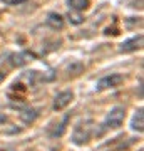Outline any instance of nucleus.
Masks as SVG:
<instances>
[{"label": "nucleus", "instance_id": "obj_1", "mask_svg": "<svg viewBox=\"0 0 144 151\" xmlns=\"http://www.w3.org/2000/svg\"><path fill=\"white\" fill-rule=\"evenodd\" d=\"M92 136V123L85 121V123H79L75 126L74 133H72V143L77 146H84L89 143Z\"/></svg>", "mask_w": 144, "mask_h": 151}, {"label": "nucleus", "instance_id": "obj_2", "mask_svg": "<svg viewBox=\"0 0 144 151\" xmlns=\"http://www.w3.org/2000/svg\"><path fill=\"white\" fill-rule=\"evenodd\" d=\"M124 118H126V109L123 106H116L112 108L106 116V121H104V126L107 129H117L121 128L124 123Z\"/></svg>", "mask_w": 144, "mask_h": 151}, {"label": "nucleus", "instance_id": "obj_3", "mask_svg": "<svg viewBox=\"0 0 144 151\" xmlns=\"http://www.w3.org/2000/svg\"><path fill=\"white\" fill-rule=\"evenodd\" d=\"M124 82V76L121 74H111V76H104L102 79L97 81L96 89L97 91H106V89H114V87H119Z\"/></svg>", "mask_w": 144, "mask_h": 151}, {"label": "nucleus", "instance_id": "obj_4", "mask_svg": "<svg viewBox=\"0 0 144 151\" xmlns=\"http://www.w3.org/2000/svg\"><path fill=\"white\" fill-rule=\"evenodd\" d=\"M72 99H74V92H72V91H62V92H59V94L55 96L54 104H52L54 111H62V109H65L70 103H72Z\"/></svg>", "mask_w": 144, "mask_h": 151}, {"label": "nucleus", "instance_id": "obj_5", "mask_svg": "<svg viewBox=\"0 0 144 151\" xmlns=\"http://www.w3.org/2000/svg\"><path fill=\"white\" fill-rule=\"evenodd\" d=\"M141 45H143V35L139 34V35H136V37H133V39L124 40V42L119 45V52H123V54H129V52L138 50Z\"/></svg>", "mask_w": 144, "mask_h": 151}, {"label": "nucleus", "instance_id": "obj_6", "mask_svg": "<svg viewBox=\"0 0 144 151\" xmlns=\"http://www.w3.org/2000/svg\"><path fill=\"white\" fill-rule=\"evenodd\" d=\"M10 64L14 65V67H22V65L29 64L30 60L34 59V54L32 52H27V50H24V52H19V54H14L10 55Z\"/></svg>", "mask_w": 144, "mask_h": 151}, {"label": "nucleus", "instance_id": "obj_7", "mask_svg": "<svg viewBox=\"0 0 144 151\" xmlns=\"http://www.w3.org/2000/svg\"><path fill=\"white\" fill-rule=\"evenodd\" d=\"M45 24L50 29H54V30H60L64 27V17L60 14H57V12H50L47 15V19H45Z\"/></svg>", "mask_w": 144, "mask_h": 151}, {"label": "nucleus", "instance_id": "obj_8", "mask_svg": "<svg viewBox=\"0 0 144 151\" xmlns=\"http://www.w3.org/2000/svg\"><path fill=\"white\" fill-rule=\"evenodd\" d=\"M131 129L138 131V133H143V131H144V114H143V109H138V111H136L133 121H131Z\"/></svg>", "mask_w": 144, "mask_h": 151}, {"label": "nucleus", "instance_id": "obj_9", "mask_svg": "<svg viewBox=\"0 0 144 151\" xmlns=\"http://www.w3.org/2000/svg\"><path fill=\"white\" fill-rule=\"evenodd\" d=\"M19 116H20V119L25 124H30V123H34V121L37 119L39 113L35 111V109H32V108H25V109H22L20 113H19Z\"/></svg>", "mask_w": 144, "mask_h": 151}, {"label": "nucleus", "instance_id": "obj_10", "mask_svg": "<svg viewBox=\"0 0 144 151\" xmlns=\"http://www.w3.org/2000/svg\"><path fill=\"white\" fill-rule=\"evenodd\" d=\"M89 0H67V5H69L70 10H75V12H82L89 7Z\"/></svg>", "mask_w": 144, "mask_h": 151}, {"label": "nucleus", "instance_id": "obj_11", "mask_svg": "<svg viewBox=\"0 0 144 151\" xmlns=\"http://www.w3.org/2000/svg\"><path fill=\"white\" fill-rule=\"evenodd\" d=\"M67 19H69L70 24H74V25H80V24L84 22V17L80 15V12H75V10L69 12V14H67Z\"/></svg>", "mask_w": 144, "mask_h": 151}, {"label": "nucleus", "instance_id": "obj_12", "mask_svg": "<svg viewBox=\"0 0 144 151\" xmlns=\"http://www.w3.org/2000/svg\"><path fill=\"white\" fill-rule=\"evenodd\" d=\"M2 2L7 4V5H20V4H24L27 0H2Z\"/></svg>", "mask_w": 144, "mask_h": 151}, {"label": "nucleus", "instance_id": "obj_13", "mask_svg": "<svg viewBox=\"0 0 144 151\" xmlns=\"http://www.w3.org/2000/svg\"><path fill=\"white\" fill-rule=\"evenodd\" d=\"M5 123H7V114L0 113V126H2V124H5Z\"/></svg>", "mask_w": 144, "mask_h": 151}, {"label": "nucleus", "instance_id": "obj_14", "mask_svg": "<svg viewBox=\"0 0 144 151\" xmlns=\"http://www.w3.org/2000/svg\"><path fill=\"white\" fill-rule=\"evenodd\" d=\"M7 77V74L4 72V70H0V82H4V79Z\"/></svg>", "mask_w": 144, "mask_h": 151}]
</instances>
